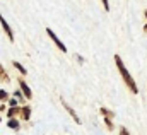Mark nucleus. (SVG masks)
<instances>
[{
    "instance_id": "f257e3e1",
    "label": "nucleus",
    "mask_w": 147,
    "mask_h": 135,
    "mask_svg": "<svg viewBox=\"0 0 147 135\" xmlns=\"http://www.w3.org/2000/svg\"><path fill=\"white\" fill-rule=\"evenodd\" d=\"M115 63H116V68H118V72H120V75H121L125 86L128 87V91H130L132 94H139V87H137V84H135L132 74L127 70V67H125V63H123V60H121L120 55H115Z\"/></svg>"
},
{
    "instance_id": "f03ea898",
    "label": "nucleus",
    "mask_w": 147,
    "mask_h": 135,
    "mask_svg": "<svg viewBox=\"0 0 147 135\" xmlns=\"http://www.w3.org/2000/svg\"><path fill=\"white\" fill-rule=\"evenodd\" d=\"M46 34L50 36V39H51V41H53V43L57 45V48H58V50H60L62 53H67V46H65V45L62 43V39H60V38H58L57 34L53 33V31H51L50 28H46Z\"/></svg>"
},
{
    "instance_id": "7ed1b4c3",
    "label": "nucleus",
    "mask_w": 147,
    "mask_h": 135,
    "mask_svg": "<svg viewBox=\"0 0 147 135\" xmlns=\"http://www.w3.org/2000/svg\"><path fill=\"white\" fill-rule=\"evenodd\" d=\"M19 91H21V94H22L26 99H33V91H31V87L26 84L24 79H19Z\"/></svg>"
},
{
    "instance_id": "20e7f679",
    "label": "nucleus",
    "mask_w": 147,
    "mask_h": 135,
    "mask_svg": "<svg viewBox=\"0 0 147 135\" xmlns=\"http://www.w3.org/2000/svg\"><path fill=\"white\" fill-rule=\"evenodd\" d=\"M0 24H2V29L5 31V34H7V38H9V41L10 43H14V33H12V29H10V26H9V22L5 21V17L0 14Z\"/></svg>"
},
{
    "instance_id": "39448f33",
    "label": "nucleus",
    "mask_w": 147,
    "mask_h": 135,
    "mask_svg": "<svg viewBox=\"0 0 147 135\" xmlns=\"http://www.w3.org/2000/svg\"><path fill=\"white\" fill-rule=\"evenodd\" d=\"M60 103L63 104V108H65V111H67V113H69V115H70V116L74 118V122H75L77 125H80L82 122H80V118H79V115L75 113V109H74V108H70V106H69V104L65 103V99H60Z\"/></svg>"
},
{
    "instance_id": "423d86ee",
    "label": "nucleus",
    "mask_w": 147,
    "mask_h": 135,
    "mask_svg": "<svg viewBox=\"0 0 147 135\" xmlns=\"http://www.w3.org/2000/svg\"><path fill=\"white\" fill-rule=\"evenodd\" d=\"M21 109H19V115H21V120H24V122H28L29 118H31V106H28V104H24V106H19Z\"/></svg>"
},
{
    "instance_id": "0eeeda50",
    "label": "nucleus",
    "mask_w": 147,
    "mask_h": 135,
    "mask_svg": "<svg viewBox=\"0 0 147 135\" xmlns=\"http://www.w3.org/2000/svg\"><path fill=\"white\" fill-rule=\"evenodd\" d=\"M5 125H7L9 128H12L14 132H19V130H21V123H19L17 118H9V122H7Z\"/></svg>"
},
{
    "instance_id": "6e6552de",
    "label": "nucleus",
    "mask_w": 147,
    "mask_h": 135,
    "mask_svg": "<svg viewBox=\"0 0 147 135\" xmlns=\"http://www.w3.org/2000/svg\"><path fill=\"white\" fill-rule=\"evenodd\" d=\"M19 106H16V108H9L7 111H5V115H7V118H16L17 115H19Z\"/></svg>"
},
{
    "instance_id": "1a4fd4ad",
    "label": "nucleus",
    "mask_w": 147,
    "mask_h": 135,
    "mask_svg": "<svg viewBox=\"0 0 147 135\" xmlns=\"http://www.w3.org/2000/svg\"><path fill=\"white\" fill-rule=\"evenodd\" d=\"M99 113H101L105 118H111V120L115 118V113H113V111H110L108 108H99Z\"/></svg>"
},
{
    "instance_id": "9d476101",
    "label": "nucleus",
    "mask_w": 147,
    "mask_h": 135,
    "mask_svg": "<svg viewBox=\"0 0 147 135\" xmlns=\"http://www.w3.org/2000/svg\"><path fill=\"white\" fill-rule=\"evenodd\" d=\"M12 65H14V67L17 68V70H19V72L22 74V75H26V74H28V70H26V68L22 67V65H21V63L17 62V60H14V62H12Z\"/></svg>"
},
{
    "instance_id": "9b49d317",
    "label": "nucleus",
    "mask_w": 147,
    "mask_h": 135,
    "mask_svg": "<svg viewBox=\"0 0 147 135\" xmlns=\"http://www.w3.org/2000/svg\"><path fill=\"white\" fill-rule=\"evenodd\" d=\"M0 80H2V82H7V80H9V75H7V72L3 70L2 65H0Z\"/></svg>"
},
{
    "instance_id": "f8f14e48",
    "label": "nucleus",
    "mask_w": 147,
    "mask_h": 135,
    "mask_svg": "<svg viewBox=\"0 0 147 135\" xmlns=\"http://www.w3.org/2000/svg\"><path fill=\"white\" fill-rule=\"evenodd\" d=\"M7 99H9V94L5 92V89H0V101H2V103H5Z\"/></svg>"
},
{
    "instance_id": "ddd939ff",
    "label": "nucleus",
    "mask_w": 147,
    "mask_h": 135,
    "mask_svg": "<svg viewBox=\"0 0 147 135\" xmlns=\"http://www.w3.org/2000/svg\"><path fill=\"white\" fill-rule=\"evenodd\" d=\"M7 101H9V106H10V108H16V106H19V101H17L16 98H10V99H7Z\"/></svg>"
},
{
    "instance_id": "4468645a",
    "label": "nucleus",
    "mask_w": 147,
    "mask_h": 135,
    "mask_svg": "<svg viewBox=\"0 0 147 135\" xmlns=\"http://www.w3.org/2000/svg\"><path fill=\"white\" fill-rule=\"evenodd\" d=\"M105 125H106L108 130H113V122H111V118H105Z\"/></svg>"
},
{
    "instance_id": "2eb2a0df",
    "label": "nucleus",
    "mask_w": 147,
    "mask_h": 135,
    "mask_svg": "<svg viewBox=\"0 0 147 135\" xmlns=\"http://www.w3.org/2000/svg\"><path fill=\"white\" fill-rule=\"evenodd\" d=\"M120 135H130V132L127 130V127H120Z\"/></svg>"
},
{
    "instance_id": "dca6fc26",
    "label": "nucleus",
    "mask_w": 147,
    "mask_h": 135,
    "mask_svg": "<svg viewBox=\"0 0 147 135\" xmlns=\"http://www.w3.org/2000/svg\"><path fill=\"white\" fill-rule=\"evenodd\" d=\"M12 96H14L16 99H19V98H24V96L21 94V91H19V89H17V91H14V94H12Z\"/></svg>"
},
{
    "instance_id": "f3484780",
    "label": "nucleus",
    "mask_w": 147,
    "mask_h": 135,
    "mask_svg": "<svg viewBox=\"0 0 147 135\" xmlns=\"http://www.w3.org/2000/svg\"><path fill=\"white\" fill-rule=\"evenodd\" d=\"M103 2V7H105V10H110V2L108 0H101Z\"/></svg>"
},
{
    "instance_id": "a211bd4d",
    "label": "nucleus",
    "mask_w": 147,
    "mask_h": 135,
    "mask_svg": "<svg viewBox=\"0 0 147 135\" xmlns=\"http://www.w3.org/2000/svg\"><path fill=\"white\" fill-rule=\"evenodd\" d=\"M7 111V106H5V103H2L0 104V113H5Z\"/></svg>"
},
{
    "instance_id": "6ab92c4d",
    "label": "nucleus",
    "mask_w": 147,
    "mask_h": 135,
    "mask_svg": "<svg viewBox=\"0 0 147 135\" xmlns=\"http://www.w3.org/2000/svg\"><path fill=\"white\" fill-rule=\"evenodd\" d=\"M144 31H146V33H147V24H146V26H144Z\"/></svg>"
},
{
    "instance_id": "aec40b11",
    "label": "nucleus",
    "mask_w": 147,
    "mask_h": 135,
    "mask_svg": "<svg viewBox=\"0 0 147 135\" xmlns=\"http://www.w3.org/2000/svg\"><path fill=\"white\" fill-rule=\"evenodd\" d=\"M144 16H146V19H147V10H146V12H144Z\"/></svg>"
},
{
    "instance_id": "412c9836",
    "label": "nucleus",
    "mask_w": 147,
    "mask_h": 135,
    "mask_svg": "<svg viewBox=\"0 0 147 135\" xmlns=\"http://www.w3.org/2000/svg\"><path fill=\"white\" fill-rule=\"evenodd\" d=\"M0 123H2V118H0Z\"/></svg>"
}]
</instances>
